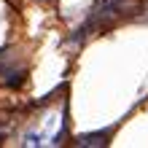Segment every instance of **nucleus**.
<instances>
[{
    "mask_svg": "<svg viewBox=\"0 0 148 148\" xmlns=\"http://www.w3.org/2000/svg\"><path fill=\"white\" fill-rule=\"evenodd\" d=\"M124 5H127V0H94V5H92V11H89V19H86V24H84L81 30H75L78 38L89 35V30H94V27L108 24Z\"/></svg>",
    "mask_w": 148,
    "mask_h": 148,
    "instance_id": "f257e3e1",
    "label": "nucleus"
},
{
    "mask_svg": "<svg viewBox=\"0 0 148 148\" xmlns=\"http://www.w3.org/2000/svg\"><path fill=\"white\" fill-rule=\"evenodd\" d=\"M110 132H94V135H78L75 137V145H105L108 140H105V137H108Z\"/></svg>",
    "mask_w": 148,
    "mask_h": 148,
    "instance_id": "f03ea898",
    "label": "nucleus"
},
{
    "mask_svg": "<svg viewBox=\"0 0 148 148\" xmlns=\"http://www.w3.org/2000/svg\"><path fill=\"white\" fill-rule=\"evenodd\" d=\"M5 54H8V51H5V49H0V62L5 59Z\"/></svg>",
    "mask_w": 148,
    "mask_h": 148,
    "instance_id": "7ed1b4c3",
    "label": "nucleus"
}]
</instances>
